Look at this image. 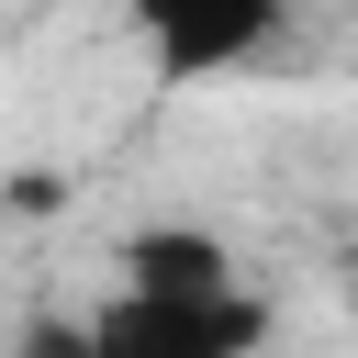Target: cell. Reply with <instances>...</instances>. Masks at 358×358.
<instances>
[{"label": "cell", "instance_id": "3957f363", "mask_svg": "<svg viewBox=\"0 0 358 358\" xmlns=\"http://www.w3.org/2000/svg\"><path fill=\"white\" fill-rule=\"evenodd\" d=\"M123 280H145V291H224L235 246L201 235V224H145V235H123Z\"/></svg>", "mask_w": 358, "mask_h": 358}, {"label": "cell", "instance_id": "7a4b0ae2", "mask_svg": "<svg viewBox=\"0 0 358 358\" xmlns=\"http://www.w3.org/2000/svg\"><path fill=\"white\" fill-rule=\"evenodd\" d=\"M134 11V45L157 56V78H224L246 67L302 0H123Z\"/></svg>", "mask_w": 358, "mask_h": 358}, {"label": "cell", "instance_id": "6da1fadb", "mask_svg": "<svg viewBox=\"0 0 358 358\" xmlns=\"http://www.w3.org/2000/svg\"><path fill=\"white\" fill-rule=\"evenodd\" d=\"M257 336H268V302L246 280H224V291H145V280H123L90 313L101 358H246Z\"/></svg>", "mask_w": 358, "mask_h": 358}, {"label": "cell", "instance_id": "277c9868", "mask_svg": "<svg viewBox=\"0 0 358 358\" xmlns=\"http://www.w3.org/2000/svg\"><path fill=\"white\" fill-rule=\"evenodd\" d=\"M11 358H101V347H90V324H78V313H22Z\"/></svg>", "mask_w": 358, "mask_h": 358}]
</instances>
